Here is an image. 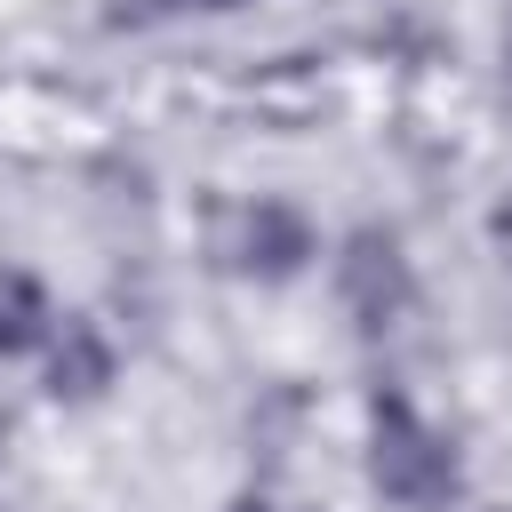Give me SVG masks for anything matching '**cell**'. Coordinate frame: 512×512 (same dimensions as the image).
Instances as JSON below:
<instances>
[{
	"mask_svg": "<svg viewBox=\"0 0 512 512\" xmlns=\"http://www.w3.org/2000/svg\"><path fill=\"white\" fill-rule=\"evenodd\" d=\"M232 512H280V504H264V496H240V504H232Z\"/></svg>",
	"mask_w": 512,
	"mask_h": 512,
	"instance_id": "8992f818",
	"label": "cell"
},
{
	"mask_svg": "<svg viewBox=\"0 0 512 512\" xmlns=\"http://www.w3.org/2000/svg\"><path fill=\"white\" fill-rule=\"evenodd\" d=\"M112 384V336L96 320H64L48 336V392L56 400H96Z\"/></svg>",
	"mask_w": 512,
	"mask_h": 512,
	"instance_id": "277c9868",
	"label": "cell"
},
{
	"mask_svg": "<svg viewBox=\"0 0 512 512\" xmlns=\"http://www.w3.org/2000/svg\"><path fill=\"white\" fill-rule=\"evenodd\" d=\"M368 480H376V496H392L408 512H432V504L456 496V448L400 392H384L368 408Z\"/></svg>",
	"mask_w": 512,
	"mask_h": 512,
	"instance_id": "6da1fadb",
	"label": "cell"
},
{
	"mask_svg": "<svg viewBox=\"0 0 512 512\" xmlns=\"http://www.w3.org/2000/svg\"><path fill=\"white\" fill-rule=\"evenodd\" d=\"M336 296H344V312L360 320V328H392L400 312H408V296H416V280H408V256H400V240L392 232H352L344 240V256H336Z\"/></svg>",
	"mask_w": 512,
	"mask_h": 512,
	"instance_id": "7a4b0ae2",
	"label": "cell"
},
{
	"mask_svg": "<svg viewBox=\"0 0 512 512\" xmlns=\"http://www.w3.org/2000/svg\"><path fill=\"white\" fill-rule=\"evenodd\" d=\"M48 336H56V304H48V288H40L24 264H0V360L40 352Z\"/></svg>",
	"mask_w": 512,
	"mask_h": 512,
	"instance_id": "5b68a950",
	"label": "cell"
},
{
	"mask_svg": "<svg viewBox=\"0 0 512 512\" xmlns=\"http://www.w3.org/2000/svg\"><path fill=\"white\" fill-rule=\"evenodd\" d=\"M312 224H304V208H288V200H256V208H240V240H232V264L248 272V280H296L304 264H312Z\"/></svg>",
	"mask_w": 512,
	"mask_h": 512,
	"instance_id": "3957f363",
	"label": "cell"
}]
</instances>
